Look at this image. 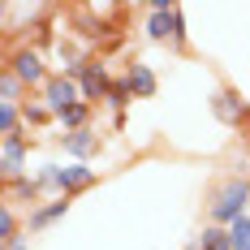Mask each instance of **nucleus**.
<instances>
[{"mask_svg": "<svg viewBox=\"0 0 250 250\" xmlns=\"http://www.w3.org/2000/svg\"><path fill=\"white\" fill-rule=\"evenodd\" d=\"M242 216H250V177L246 173H229L220 177V186L207 199V225H237Z\"/></svg>", "mask_w": 250, "mask_h": 250, "instance_id": "obj_1", "label": "nucleus"}, {"mask_svg": "<svg viewBox=\"0 0 250 250\" xmlns=\"http://www.w3.org/2000/svg\"><path fill=\"white\" fill-rule=\"evenodd\" d=\"M0 69H9V74L22 82L30 95H39L43 86H48V78L56 74L48 65V56H43V48L39 43H9V52H4V65Z\"/></svg>", "mask_w": 250, "mask_h": 250, "instance_id": "obj_2", "label": "nucleus"}, {"mask_svg": "<svg viewBox=\"0 0 250 250\" xmlns=\"http://www.w3.org/2000/svg\"><path fill=\"white\" fill-rule=\"evenodd\" d=\"M30 173V138L18 134V138H0V177L4 181H18V177Z\"/></svg>", "mask_w": 250, "mask_h": 250, "instance_id": "obj_3", "label": "nucleus"}, {"mask_svg": "<svg viewBox=\"0 0 250 250\" xmlns=\"http://www.w3.org/2000/svg\"><path fill=\"white\" fill-rule=\"evenodd\" d=\"M39 100H43V104L52 108V117H61L65 108H74V104L82 100V91H78V82H74V78L52 74V78H48V86L39 91Z\"/></svg>", "mask_w": 250, "mask_h": 250, "instance_id": "obj_4", "label": "nucleus"}, {"mask_svg": "<svg viewBox=\"0 0 250 250\" xmlns=\"http://www.w3.org/2000/svg\"><path fill=\"white\" fill-rule=\"evenodd\" d=\"M78 91H82V100L91 104V108H95L100 100H108V91H112L108 65H104V61H86V74L78 78Z\"/></svg>", "mask_w": 250, "mask_h": 250, "instance_id": "obj_5", "label": "nucleus"}, {"mask_svg": "<svg viewBox=\"0 0 250 250\" xmlns=\"http://www.w3.org/2000/svg\"><path fill=\"white\" fill-rule=\"evenodd\" d=\"M211 112H216V121H220V125H242L250 117V104L242 100V91L225 86V91L211 95Z\"/></svg>", "mask_w": 250, "mask_h": 250, "instance_id": "obj_6", "label": "nucleus"}, {"mask_svg": "<svg viewBox=\"0 0 250 250\" xmlns=\"http://www.w3.org/2000/svg\"><path fill=\"white\" fill-rule=\"evenodd\" d=\"M61 151L69 155V164H86V160L100 151V134H95V125H91V129H78V134H61Z\"/></svg>", "mask_w": 250, "mask_h": 250, "instance_id": "obj_7", "label": "nucleus"}, {"mask_svg": "<svg viewBox=\"0 0 250 250\" xmlns=\"http://www.w3.org/2000/svg\"><path fill=\"white\" fill-rule=\"evenodd\" d=\"M4 203L13 207V203H26V211H35L39 203H43V186L35 181V173L18 177V181H4Z\"/></svg>", "mask_w": 250, "mask_h": 250, "instance_id": "obj_8", "label": "nucleus"}, {"mask_svg": "<svg viewBox=\"0 0 250 250\" xmlns=\"http://www.w3.org/2000/svg\"><path fill=\"white\" fill-rule=\"evenodd\" d=\"M69 211V199H43L35 211H26V233H43Z\"/></svg>", "mask_w": 250, "mask_h": 250, "instance_id": "obj_9", "label": "nucleus"}, {"mask_svg": "<svg viewBox=\"0 0 250 250\" xmlns=\"http://www.w3.org/2000/svg\"><path fill=\"white\" fill-rule=\"evenodd\" d=\"M125 82H129L134 100H151V95L160 91V78H155V69H151L147 61H134V65L125 69Z\"/></svg>", "mask_w": 250, "mask_h": 250, "instance_id": "obj_10", "label": "nucleus"}, {"mask_svg": "<svg viewBox=\"0 0 250 250\" xmlns=\"http://www.w3.org/2000/svg\"><path fill=\"white\" fill-rule=\"evenodd\" d=\"M91 186H95V168L91 164H65L61 168V194L65 199H74V194L91 190Z\"/></svg>", "mask_w": 250, "mask_h": 250, "instance_id": "obj_11", "label": "nucleus"}, {"mask_svg": "<svg viewBox=\"0 0 250 250\" xmlns=\"http://www.w3.org/2000/svg\"><path fill=\"white\" fill-rule=\"evenodd\" d=\"M91 117H95V108L86 100H78L74 108H65V112L56 117V125H61L65 134H78V129H91Z\"/></svg>", "mask_w": 250, "mask_h": 250, "instance_id": "obj_12", "label": "nucleus"}, {"mask_svg": "<svg viewBox=\"0 0 250 250\" xmlns=\"http://www.w3.org/2000/svg\"><path fill=\"white\" fill-rule=\"evenodd\" d=\"M52 121H56V117H52V108L39 100V95H30V100L22 104V125H26V134H30V129H48Z\"/></svg>", "mask_w": 250, "mask_h": 250, "instance_id": "obj_13", "label": "nucleus"}, {"mask_svg": "<svg viewBox=\"0 0 250 250\" xmlns=\"http://www.w3.org/2000/svg\"><path fill=\"white\" fill-rule=\"evenodd\" d=\"M186 250H233V242H229V229L220 225H203V233L190 242Z\"/></svg>", "mask_w": 250, "mask_h": 250, "instance_id": "obj_14", "label": "nucleus"}, {"mask_svg": "<svg viewBox=\"0 0 250 250\" xmlns=\"http://www.w3.org/2000/svg\"><path fill=\"white\" fill-rule=\"evenodd\" d=\"M26 100H30V91L9 69H0V104H26Z\"/></svg>", "mask_w": 250, "mask_h": 250, "instance_id": "obj_15", "label": "nucleus"}, {"mask_svg": "<svg viewBox=\"0 0 250 250\" xmlns=\"http://www.w3.org/2000/svg\"><path fill=\"white\" fill-rule=\"evenodd\" d=\"M13 237H22L18 233V211L9 203H0V242H13Z\"/></svg>", "mask_w": 250, "mask_h": 250, "instance_id": "obj_16", "label": "nucleus"}, {"mask_svg": "<svg viewBox=\"0 0 250 250\" xmlns=\"http://www.w3.org/2000/svg\"><path fill=\"white\" fill-rule=\"evenodd\" d=\"M129 100H134V91H129L125 74H121V78H112V91H108V100H104V104H108V108H125Z\"/></svg>", "mask_w": 250, "mask_h": 250, "instance_id": "obj_17", "label": "nucleus"}, {"mask_svg": "<svg viewBox=\"0 0 250 250\" xmlns=\"http://www.w3.org/2000/svg\"><path fill=\"white\" fill-rule=\"evenodd\" d=\"M229 242H233V250H250V216H242L237 225H229Z\"/></svg>", "mask_w": 250, "mask_h": 250, "instance_id": "obj_18", "label": "nucleus"}, {"mask_svg": "<svg viewBox=\"0 0 250 250\" xmlns=\"http://www.w3.org/2000/svg\"><path fill=\"white\" fill-rule=\"evenodd\" d=\"M30 246V233H22V237H13V242H4V250H26Z\"/></svg>", "mask_w": 250, "mask_h": 250, "instance_id": "obj_19", "label": "nucleus"}, {"mask_svg": "<svg viewBox=\"0 0 250 250\" xmlns=\"http://www.w3.org/2000/svg\"><path fill=\"white\" fill-rule=\"evenodd\" d=\"M246 177H250V164H246Z\"/></svg>", "mask_w": 250, "mask_h": 250, "instance_id": "obj_20", "label": "nucleus"}]
</instances>
